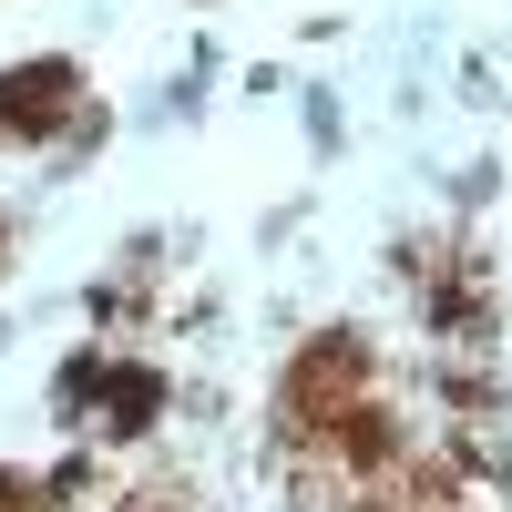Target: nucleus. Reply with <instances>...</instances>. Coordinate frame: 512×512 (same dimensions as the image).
I'll list each match as a JSON object with an SVG mask.
<instances>
[{
	"mask_svg": "<svg viewBox=\"0 0 512 512\" xmlns=\"http://www.w3.org/2000/svg\"><path fill=\"white\" fill-rule=\"evenodd\" d=\"M390 379H379V349L359 328H318L308 349L287 359V379H277V431H287V451H308V441H328L338 420H359Z\"/></svg>",
	"mask_w": 512,
	"mask_h": 512,
	"instance_id": "f257e3e1",
	"label": "nucleus"
},
{
	"mask_svg": "<svg viewBox=\"0 0 512 512\" xmlns=\"http://www.w3.org/2000/svg\"><path fill=\"white\" fill-rule=\"evenodd\" d=\"M62 400H93L82 420L103 431V451H123V441H144L154 420H164V369H144V359H123V349H93L72 369V390Z\"/></svg>",
	"mask_w": 512,
	"mask_h": 512,
	"instance_id": "f03ea898",
	"label": "nucleus"
},
{
	"mask_svg": "<svg viewBox=\"0 0 512 512\" xmlns=\"http://www.w3.org/2000/svg\"><path fill=\"white\" fill-rule=\"evenodd\" d=\"M93 103H82V72L72 62H11L0 72V144H52V134H82Z\"/></svg>",
	"mask_w": 512,
	"mask_h": 512,
	"instance_id": "7ed1b4c3",
	"label": "nucleus"
},
{
	"mask_svg": "<svg viewBox=\"0 0 512 512\" xmlns=\"http://www.w3.org/2000/svg\"><path fill=\"white\" fill-rule=\"evenodd\" d=\"M62 512H175V482H164V472H123V461L103 451L93 461V472H82L72 492H52Z\"/></svg>",
	"mask_w": 512,
	"mask_h": 512,
	"instance_id": "20e7f679",
	"label": "nucleus"
},
{
	"mask_svg": "<svg viewBox=\"0 0 512 512\" xmlns=\"http://www.w3.org/2000/svg\"><path fill=\"white\" fill-rule=\"evenodd\" d=\"M0 512H52V492L21 482V472H0Z\"/></svg>",
	"mask_w": 512,
	"mask_h": 512,
	"instance_id": "39448f33",
	"label": "nucleus"
},
{
	"mask_svg": "<svg viewBox=\"0 0 512 512\" xmlns=\"http://www.w3.org/2000/svg\"><path fill=\"white\" fill-rule=\"evenodd\" d=\"M0 277H11V226H0Z\"/></svg>",
	"mask_w": 512,
	"mask_h": 512,
	"instance_id": "423d86ee",
	"label": "nucleus"
}]
</instances>
